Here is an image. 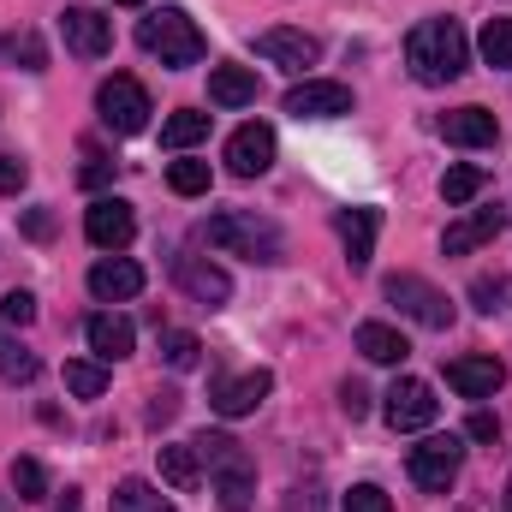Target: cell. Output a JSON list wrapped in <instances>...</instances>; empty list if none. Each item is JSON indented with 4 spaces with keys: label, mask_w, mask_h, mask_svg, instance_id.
Instances as JSON below:
<instances>
[{
    "label": "cell",
    "mask_w": 512,
    "mask_h": 512,
    "mask_svg": "<svg viewBox=\"0 0 512 512\" xmlns=\"http://www.w3.org/2000/svg\"><path fill=\"white\" fill-rule=\"evenodd\" d=\"M459 465H465L459 435H429V441H417V447L405 453V471H411V483H417L423 495H447V489L459 483Z\"/></svg>",
    "instance_id": "5b68a950"
},
{
    "label": "cell",
    "mask_w": 512,
    "mask_h": 512,
    "mask_svg": "<svg viewBox=\"0 0 512 512\" xmlns=\"http://www.w3.org/2000/svg\"><path fill=\"white\" fill-rule=\"evenodd\" d=\"M274 393V376L268 370H245V376H215L209 382V405L221 411V417H251L256 405Z\"/></svg>",
    "instance_id": "8fae6325"
},
{
    "label": "cell",
    "mask_w": 512,
    "mask_h": 512,
    "mask_svg": "<svg viewBox=\"0 0 512 512\" xmlns=\"http://www.w3.org/2000/svg\"><path fill=\"white\" fill-rule=\"evenodd\" d=\"M209 102H215V108H251L256 102V72L251 66H215V72H209Z\"/></svg>",
    "instance_id": "7402d4cb"
},
{
    "label": "cell",
    "mask_w": 512,
    "mask_h": 512,
    "mask_svg": "<svg viewBox=\"0 0 512 512\" xmlns=\"http://www.w3.org/2000/svg\"><path fill=\"white\" fill-rule=\"evenodd\" d=\"M90 292L102 298V304H126L143 292V268L131 262V256H102L96 268H90Z\"/></svg>",
    "instance_id": "e0dca14e"
},
{
    "label": "cell",
    "mask_w": 512,
    "mask_h": 512,
    "mask_svg": "<svg viewBox=\"0 0 512 512\" xmlns=\"http://www.w3.org/2000/svg\"><path fill=\"white\" fill-rule=\"evenodd\" d=\"M340 405H346V417H364V411H370V393H364V382H346V387H340Z\"/></svg>",
    "instance_id": "60d3db41"
},
{
    "label": "cell",
    "mask_w": 512,
    "mask_h": 512,
    "mask_svg": "<svg viewBox=\"0 0 512 512\" xmlns=\"http://www.w3.org/2000/svg\"><path fill=\"white\" fill-rule=\"evenodd\" d=\"M167 185H173L179 197H203V191H209V161H173V167H167Z\"/></svg>",
    "instance_id": "836d02e7"
},
{
    "label": "cell",
    "mask_w": 512,
    "mask_h": 512,
    "mask_svg": "<svg viewBox=\"0 0 512 512\" xmlns=\"http://www.w3.org/2000/svg\"><path fill=\"white\" fill-rule=\"evenodd\" d=\"M137 48H143V54H155L161 66H173V72H185V66H197V60L209 54V42H203L197 18H191V12H179V6H161V12L137 18Z\"/></svg>",
    "instance_id": "277c9868"
},
{
    "label": "cell",
    "mask_w": 512,
    "mask_h": 512,
    "mask_svg": "<svg viewBox=\"0 0 512 512\" xmlns=\"http://www.w3.org/2000/svg\"><path fill=\"white\" fill-rule=\"evenodd\" d=\"M382 417L393 435H417V429H429L435 417H441V399H435V387L417 382V376H399V382L382 393Z\"/></svg>",
    "instance_id": "52a82bcc"
},
{
    "label": "cell",
    "mask_w": 512,
    "mask_h": 512,
    "mask_svg": "<svg viewBox=\"0 0 512 512\" xmlns=\"http://www.w3.org/2000/svg\"><path fill=\"white\" fill-rule=\"evenodd\" d=\"M197 459L209 465V477H215V501H221V512H251L256 507V465L251 453L227 435V429H203L197 441Z\"/></svg>",
    "instance_id": "7a4b0ae2"
},
{
    "label": "cell",
    "mask_w": 512,
    "mask_h": 512,
    "mask_svg": "<svg viewBox=\"0 0 512 512\" xmlns=\"http://www.w3.org/2000/svg\"><path fill=\"white\" fill-rule=\"evenodd\" d=\"M114 6H143V0H114Z\"/></svg>",
    "instance_id": "bcb514c9"
},
{
    "label": "cell",
    "mask_w": 512,
    "mask_h": 512,
    "mask_svg": "<svg viewBox=\"0 0 512 512\" xmlns=\"http://www.w3.org/2000/svg\"><path fill=\"white\" fill-rule=\"evenodd\" d=\"M340 245H346V262L352 268H370L376 256V233H382V209H340Z\"/></svg>",
    "instance_id": "ac0fdd59"
},
{
    "label": "cell",
    "mask_w": 512,
    "mask_h": 512,
    "mask_svg": "<svg viewBox=\"0 0 512 512\" xmlns=\"http://www.w3.org/2000/svg\"><path fill=\"white\" fill-rule=\"evenodd\" d=\"M340 512H393V501H387L376 483H358V489L346 495V507H340Z\"/></svg>",
    "instance_id": "74e56055"
},
{
    "label": "cell",
    "mask_w": 512,
    "mask_h": 512,
    "mask_svg": "<svg viewBox=\"0 0 512 512\" xmlns=\"http://www.w3.org/2000/svg\"><path fill=\"white\" fill-rule=\"evenodd\" d=\"M84 340H90V352H96L102 364H120V358H131V346H137V328H131L126 316L102 310V316L84 322Z\"/></svg>",
    "instance_id": "ffe728a7"
},
{
    "label": "cell",
    "mask_w": 512,
    "mask_h": 512,
    "mask_svg": "<svg viewBox=\"0 0 512 512\" xmlns=\"http://www.w3.org/2000/svg\"><path fill=\"white\" fill-rule=\"evenodd\" d=\"M256 54H262L268 66H280V72H310V66L322 60V42H316L310 30H262V36H256Z\"/></svg>",
    "instance_id": "4fadbf2b"
},
{
    "label": "cell",
    "mask_w": 512,
    "mask_h": 512,
    "mask_svg": "<svg viewBox=\"0 0 512 512\" xmlns=\"http://www.w3.org/2000/svg\"><path fill=\"white\" fill-rule=\"evenodd\" d=\"M173 268H179V286H185L197 304H209V310H215V304H227V298H233L227 268H215V262H203V256H179Z\"/></svg>",
    "instance_id": "d6986e66"
},
{
    "label": "cell",
    "mask_w": 512,
    "mask_h": 512,
    "mask_svg": "<svg viewBox=\"0 0 512 512\" xmlns=\"http://www.w3.org/2000/svg\"><path fill=\"white\" fill-rule=\"evenodd\" d=\"M286 114L292 120H340V114H352V90L334 78H304L286 90Z\"/></svg>",
    "instance_id": "9c48e42d"
},
{
    "label": "cell",
    "mask_w": 512,
    "mask_h": 512,
    "mask_svg": "<svg viewBox=\"0 0 512 512\" xmlns=\"http://www.w3.org/2000/svg\"><path fill=\"white\" fill-rule=\"evenodd\" d=\"M405 66L417 84H453L471 66V42L459 30V18H423L405 36Z\"/></svg>",
    "instance_id": "6da1fadb"
},
{
    "label": "cell",
    "mask_w": 512,
    "mask_h": 512,
    "mask_svg": "<svg viewBox=\"0 0 512 512\" xmlns=\"http://www.w3.org/2000/svg\"><path fill=\"white\" fill-rule=\"evenodd\" d=\"M477 54H483V66H512V18H489L483 24V36H477Z\"/></svg>",
    "instance_id": "f1b7e54d"
},
{
    "label": "cell",
    "mask_w": 512,
    "mask_h": 512,
    "mask_svg": "<svg viewBox=\"0 0 512 512\" xmlns=\"http://www.w3.org/2000/svg\"><path fill=\"white\" fill-rule=\"evenodd\" d=\"M66 393H78V399H102V393H108V370L90 364V358H72V364H66Z\"/></svg>",
    "instance_id": "4dcf8cb0"
},
{
    "label": "cell",
    "mask_w": 512,
    "mask_h": 512,
    "mask_svg": "<svg viewBox=\"0 0 512 512\" xmlns=\"http://www.w3.org/2000/svg\"><path fill=\"white\" fill-rule=\"evenodd\" d=\"M507 512H512V477H507Z\"/></svg>",
    "instance_id": "f6af8a7d"
},
{
    "label": "cell",
    "mask_w": 512,
    "mask_h": 512,
    "mask_svg": "<svg viewBox=\"0 0 512 512\" xmlns=\"http://www.w3.org/2000/svg\"><path fill=\"white\" fill-rule=\"evenodd\" d=\"M60 36H66V48L84 54V60H102V54L114 48V24H108L96 6H66V12H60Z\"/></svg>",
    "instance_id": "7c38bea8"
},
{
    "label": "cell",
    "mask_w": 512,
    "mask_h": 512,
    "mask_svg": "<svg viewBox=\"0 0 512 512\" xmlns=\"http://www.w3.org/2000/svg\"><path fill=\"white\" fill-rule=\"evenodd\" d=\"M197 239L215 245V251L251 256V262H280V256H286L280 227H274L268 215H256V209H221V215H209V221L197 227Z\"/></svg>",
    "instance_id": "3957f363"
},
{
    "label": "cell",
    "mask_w": 512,
    "mask_h": 512,
    "mask_svg": "<svg viewBox=\"0 0 512 512\" xmlns=\"http://www.w3.org/2000/svg\"><path fill=\"white\" fill-rule=\"evenodd\" d=\"M483 185H489V173H483L477 161H459V167H447V173H441V197H447V209H465Z\"/></svg>",
    "instance_id": "484cf974"
},
{
    "label": "cell",
    "mask_w": 512,
    "mask_h": 512,
    "mask_svg": "<svg viewBox=\"0 0 512 512\" xmlns=\"http://www.w3.org/2000/svg\"><path fill=\"white\" fill-rule=\"evenodd\" d=\"M114 512H173V501H167L155 483H143V477H126V483L114 489Z\"/></svg>",
    "instance_id": "4316f807"
},
{
    "label": "cell",
    "mask_w": 512,
    "mask_h": 512,
    "mask_svg": "<svg viewBox=\"0 0 512 512\" xmlns=\"http://www.w3.org/2000/svg\"><path fill=\"white\" fill-rule=\"evenodd\" d=\"M227 167L239 173V179H256V173H268L274 167V131L251 120V126H239L227 137Z\"/></svg>",
    "instance_id": "9a60e30c"
},
{
    "label": "cell",
    "mask_w": 512,
    "mask_h": 512,
    "mask_svg": "<svg viewBox=\"0 0 512 512\" xmlns=\"http://www.w3.org/2000/svg\"><path fill=\"white\" fill-rule=\"evenodd\" d=\"M0 322H6V328H30V322H36V298H30L24 286H12V292L0 298Z\"/></svg>",
    "instance_id": "d590c367"
},
{
    "label": "cell",
    "mask_w": 512,
    "mask_h": 512,
    "mask_svg": "<svg viewBox=\"0 0 512 512\" xmlns=\"http://www.w3.org/2000/svg\"><path fill=\"white\" fill-rule=\"evenodd\" d=\"M501 227H507V209H471V215H459V221L441 233V251L447 256H471V251H483V245H495Z\"/></svg>",
    "instance_id": "5bb4252c"
},
{
    "label": "cell",
    "mask_w": 512,
    "mask_h": 512,
    "mask_svg": "<svg viewBox=\"0 0 512 512\" xmlns=\"http://www.w3.org/2000/svg\"><path fill=\"white\" fill-rule=\"evenodd\" d=\"M441 137L459 143V149H489L501 137V126H495L489 108H453V114H441Z\"/></svg>",
    "instance_id": "44dd1931"
},
{
    "label": "cell",
    "mask_w": 512,
    "mask_h": 512,
    "mask_svg": "<svg viewBox=\"0 0 512 512\" xmlns=\"http://www.w3.org/2000/svg\"><path fill=\"white\" fill-rule=\"evenodd\" d=\"M501 382H507V364L501 358H453L447 364V387L459 399H495Z\"/></svg>",
    "instance_id": "2e32d148"
},
{
    "label": "cell",
    "mask_w": 512,
    "mask_h": 512,
    "mask_svg": "<svg viewBox=\"0 0 512 512\" xmlns=\"http://www.w3.org/2000/svg\"><path fill=\"white\" fill-rule=\"evenodd\" d=\"M24 233H30V239H54V215H48V209H30V215H24Z\"/></svg>",
    "instance_id": "7bdbcfd3"
},
{
    "label": "cell",
    "mask_w": 512,
    "mask_h": 512,
    "mask_svg": "<svg viewBox=\"0 0 512 512\" xmlns=\"http://www.w3.org/2000/svg\"><path fill=\"white\" fill-rule=\"evenodd\" d=\"M161 358H167L173 370H197V364H203V340L185 334V328H167V334H161Z\"/></svg>",
    "instance_id": "f546056e"
},
{
    "label": "cell",
    "mask_w": 512,
    "mask_h": 512,
    "mask_svg": "<svg viewBox=\"0 0 512 512\" xmlns=\"http://www.w3.org/2000/svg\"><path fill=\"white\" fill-rule=\"evenodd\" d=\"M203 137H209V114H197V108H179L173 120H161V143L167 149H191Z\"/></svg>",
    "instance_id": "83f0119b"
},
{
    "label": "cell",
    "mask_w": 512,
    "mask_h": 512,
    "mask_svg": "<svg viewBox=\"0 0 512 512\" xmlns=\"http://www.w3.org/2000/svg\"><path fill=\"white\" fill-rule=\"evenodd\" d=\"M471 298H477V310H483V316H495V310H501V298H507V280H501V274H477V280H471Z\"/></svg>",
    "instance_id": "8d00e7d4"
},
{
    "label": "cell",
    "mask_w": 512,
    "mask_h": 512,
    "mask_svg": "<svg viewBox=\"0 0 512 512\" xmlns=\"http://www.w3.org/2000/svg\"><path fill=\"white\" fill-rule=\"evenodd\" d=\"M0 512H12V507H6V501H0Z\"/></svg>",
    "instance_id": "7dc6e473"
},
{
    "label": "cell",
    "mask_w": 512,
    "mask_h": 512,
    "mask_svg": "<svg viewBox=\"0 0 512 512\" xmlns=\"http://www.w3.org/2000/svg\"><path fill=\"white\" fill-rule=\"evenodd\" d=\"M161 477L179 489V495H191L197 483H203V459H197V447L185 441V447H161Z\"/></svg>",
    "instance_id": "d4e9b609"
},
{
    "label": "cell",
    "mask_w": 512,
    "mask_h": 512,
    "mask_svg": "<svg viewBox=\"0 0 512 512\" xmlns=\"http://www.w3.org/2000/svg\"><path fill=\"white\" fill-rule=\"evenodd\" d=\"M387 298L417 322V328H447L453 322V304H447V292H435L423 274H387V286H382Z\"/></svg>",
    "instance_id": "ba28073f"
},
{
    "label": "cell",
    "mask_w": 512,
    "mask_h": 512,
    "mask_svg": "<svg viewBox=\"0 0 512 512\" xmlns=\"http://www.w3.org/2000/svg\"><path fill=\"white\" fill-rule=\"evenodd\" d=\"M96 114H102V126L114 131V137H137V131L149 126V90L137 84V78H126V72H114L102 90H96Z\"/></svg>",
    "instance_id": "8992f818"
},
{
    "label": "cell",
    "mask_w": 512,
    "mask_h": 512,
    "mask_svg": "<svg viewBox=\"0 0 512 512\" xmlns=\"http://www.w3.org/2000/svg\"><path fill=\"white\" fill-rule=\"evenodd\" d=\"M131 233H137V215H131L126 197H96V203L84 209V239H90L96 251H126Z\"/></svg>",
    "instance_id": "30bf717a"
},
{
    "label": "cell",
    "mask_w": 512,
    "mask_h": 512,
    "mask_svg": "<svg viewBox=\"0 0 512 512\" xmlns=\"http://www.w3.org/2000/svg\"><path fill=\"white\" fill-rule=\"evenodd\" d=\"M24 179H30V167H24L18 155H0V197H18Z\"/></svg>",
    "instance_id": "f35d334b"
},
{
    "label": "cell",
    "mask_w": 512,
    "mask_h": 512,
    "mask_svg": "<svg viewBox=\"0 0 512 512\" xmlns=\"http://www.w3.org/2000/svg\"><path fill=\"white\" fill-rule=\"evenodd\" d=\"M358 352H364L370 364H405V358H411L405 334L387 328V322H358Z\"/></svg>",
    "instance_id": "603a6c76"
},
{
    "label": "cell",
    "mask_w": 512,
    "mask_h": 512,
    "mask_svg": "<svg viewBox=\"0 0 512 512\" xmlns=\"http://www.w3.org/2000/svg\"><path fill=\"white\" fill-rule=\"evenodd\" d=\"M12 495L18 501H48V471L36 459H12Z\"/></svg>",
    "instance_id": "1f68e13d"
},
{
    "label": "cell",
    "mask_w": 512,
    "mask_h": 512,
    "mask_svg": "<svg viewBox=\"0 0 512 512\" xmlns=\"http://www.w3.org/2000/svg\"><path fill=\"white\" fill-rule=\"evenodd\" d=\"M54 512H84V495H78V489H66V495L54 501Z\"/></svg>",
    "instance_id": "ee69618b"
},
{
    "label": "cell",
    "mask_w": 512,
    "mask_h": 512,
    "mask_svg": "<svg viewBox=\"0 0 512 512\" xmlns=\"http://www.w3.org/2000/svg\"><path fill=\"white\" fill-rule=\"evenodd\" d=\"M0 54H6V60H24V72H42V66H48V54H42V36H36V30L6 36V42H0Z\"/></svg>",
    "instance_id": "d6a6232c"
},
{
    "label": "cell",
    "mask_w": 512,
    "mask_h": 512,
    "mask_svg": "<svg viewBox=\"0 0 512 512\" xmlns=\"http://www.w3.org/2000/svg\"><path fill=\"white\" fill-rule=\"evenodd\" d=\"M465 435H471V441H495V435H501V423H495L489 411H471V423H465Z\"/></svg>",
    "instance_id": "b9f144b4"
},
{
    "label": "cell",
    "mask_w": 512,
    "mask_h": 512,
    "mask_svg": "<svg viewBox=\"0 0 512 512\" xmlns=\"http://www.w3.org/2000/svg\"><path fill=\"white\" fill-rule=\"evenodd\" d=\"M179 417V393L173 387H161V393H149V423L161 429V423H173Z\"/></svg>",
    "instance_id": "ab89813d"
},
{
    "label": "cell",
    "mask_w": 512,
    "mask_h": 512,
    "mask_svg": "<svg viewBox=\"0 0 512 512\" xmlns=\"http://www.w3.org/2000/svg\"><path fill=\"white\" fill-rule=\"evenodd\" d=\"M78 179H84L90 191H102V185L114 179V161H108V149H102V143H84V167H78Z\"/></svg>",
    "instance_id": "e575fe53"
},
{
    "label": "cell",
    "mask_w": 512,
    "mask_h": 512,
    "mask_svg": "<svg viewBox=\"0 0 512 512\" xmlns=\"http://www.w3.org/2000/svg\"><path fill=\"white\" fill-rule=\"evenodd\" d=\"M36 370H42V358L0 322V382H12V387H30L36 382Z\"/></svg>",
    "instance_id": "cb8c5ba5"
}]
</instances>
